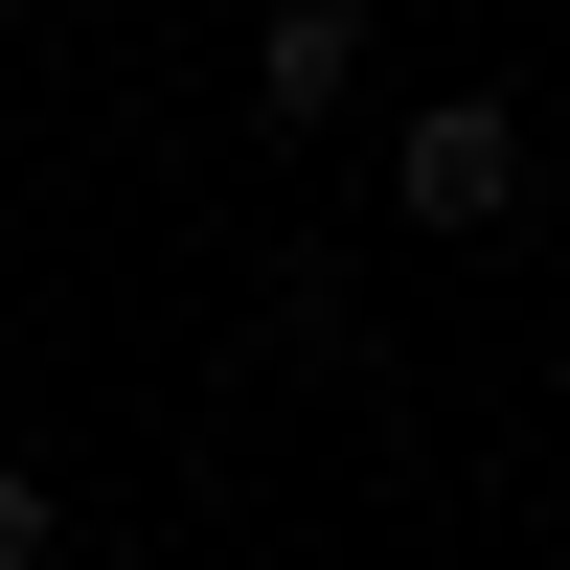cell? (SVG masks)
I'll return each instance as SVG.
<instances>
[{
    "label": "cell",
    "instance_id": "6da1fadb",
    "mask_svg": "<svg viewBox=\"0 0 570 570\" xmlns=\"http://www.w3.org/2000/svg\"><path fill=\"white\" fill-rule=\"evenodd\" d=\"M389 206L411 228H502L525 206V91H434V115L389 137Z\"/></svg>",
    "mask_w": 570,
    "mask_h": 570
},
{
    "label": "cell",
    "instance_id": "7a4b0ae2",
    "mask_svg": "<svg viewBox=\"0 0 570 570\" xmlns=\"http://www.w3.org/2000/svg\"><path fill=\"white\" fill-rule=\"evenodd\" d=\"M343 91H365V0H274V23H252V115H274V137H320Z\"/></svg>",
    "mask_w": 570,
    "mask_h": 570
},
{
    "label": "cell",
    "instance_id": "3957f363",
    "mask_svg": "<svg viewBox=\"0 0 570 570\" xmlns=\"http://www.w3.org/2000/svg\"><path fill=\"white\" fill-rule=\"evenodd\" d=\"M252 320H274V365H365V320H343V274H320V252H274Z\"/></svg>",
    "mask_w": 570,
    "mask_h": 570
},
{
    "label": "cell",
    "instance_id": "277c9868",
    "mask_svg": "<svg viewBox=\"0 0 570 570\" xmlns=\"http://www.w3.org/2000/svg\"><path fill=\"white\" fill-rule=\"evenodd\" d=\"M0 570H69V502H46V456H0Z\"/></svg>",
    "mask_w": 570,
    "mask_h": 570
}]
</instances>
